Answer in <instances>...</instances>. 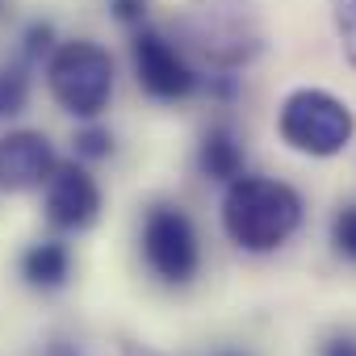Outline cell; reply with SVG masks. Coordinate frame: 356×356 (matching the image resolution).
Segmentation results:
<instances>
[{
	"mask_svg": "<svg viewBox=\"0 0 356 356\" xmlns=\"http://www.w3.org/2000/svg\"><path fill=\"white\" fill-rule=\"evenodd\" d=\"M22 277H26L34 289H59V285L72 277V252H67L63 243H55V239L26 248V256H22Z\"/></svg>",
	"mask_w": 356,
	"mask_h": 356,
	"instance_id": "obj_10",
	"label": "cell"
},
{
	"mask_svg": "<svg viewBox=\"0 0 356 356\" xmlns=\"http://www.w3.org/2000/svg\"><path fill=\"white\" fill-rule=\"evenodd\" d=\"M26 101H30V80L17 67H5V72H0V118L22 113Z\"/></svg>",
	"mask_w": 356,
	"mask_h": 356,
	"instance_id": "obj_11",
	"label": "cell"
},
{
	"mask_svg": "<svg viewBox=\"0 0 356 356\" xmlns=\"http://www.w3.org/2000/svg\"><path fill=\"white\" fill-rule=\"evenodd\" d=\"M113 13H118V22H126V26H143L147 0H113Z\"/></svg>",
	"mask_w": 356,
	"mask_h": 356,
	"instance_id": "obj_15",
	"label": "cell"
},
{
	"mask_svg": "<svg viewBox=\"0 0 356 356\" xmlns=\"http://www.w3.org/2000/svg\"><path fill=\"white\" fill-rule=\"evenodd\" d=\"M335 30H339L348 63L356 67V0H335Z\"/></svg>",
	"mask_w": 356,
	"mask_h": 356,
	"instance_id": "obj_12",
	"label": "cell"
},
{
	"mask_svg": "<svg viewBox=\"0 0 356 356\" xmlns=\"http://www.w3.org/2000/svg\"><path fill=\"white\" fill-rule=\"evenodd\" d=\"M331 243H335L339 256L356 260V206H348L343 214H335V222H331Z\"/></svg>",
	"mask_w": 356,
	"mask_h": 356,
	"instance_id": "obj_13",
	"label": "cell"
},
{
	"mask_svg": "<svg viewBox=\"0 0 356 356\" xmlns=\"http://www.w3.org/2000/svg\"><path fill=\"white\" fill-rule=\"evenodd\" d=\"M302 193L277 176H235L222 193V231L243 252H277L302 227Z\"/></svg>",
	"mask_w": 356,
	"mask_h": 356,
	"instance_id": "obj_1",
	"label": "cell"
},
{
	"mask_svg": "<svg viewBox=\"0 0 356 356\" xmlns=\"http://www.w3.org/2000/svg\"><path fill=\"white\" fill-rule=\"evenodd\" d=\"M181 42L210 67L235 72L264 51V22L252 0H193L176 17Z\"/></svg>",
	"mask_w": 356,
	"mask_h": 356,
	"instance_id": "obj_2",
	"label": "cell"
},
{
	"mask_svg": "<svg viewBox=\"0 0 356 356\" xmlns=\"http://www.w3.org/2000/svg\"><path fill=\"white\" fill-rule=\"evenodd\" d=\"M51 47V26H30L26 34V55H42Z\"/></svg>",
	"mask_w": 356,
	"mask_h": 356,
	"instance_id": "obj_16",
	"label": "cell"
},
{
	"mask_svg": "<svg viewBox=\"0 0 356 356\" xmlns=\"http://www.w3.org/2000/svg\"><path fill=\"white\" fill-rule=\"evenodd\" d=\"M47 218L59 231H88L101 218V185L80 163H55L47 176Z\"/></svg>",
	"mask_w": 356,
	"mask_h": 356,
	"instance_id": "obj_7",
	"label": "cell"
},
{
	"mask_svg": "<svg viewBox=\"0 0 356 356\" xmlns=\"http://www.w3.org/2000/svg\"><path fill=\"white\" fill-rule=\"evenodd\" d=\"M47 88L63 113L84 118V122L101 118L109 109V97H113L109 51L88 42V38H72V42L55 47V55L47 63Z\"/></svg>",
	"mask_w": 356,
	"mask_h": 356,
	"instance_id": "obj_4",
	"label": "cell"
},
{
	"mask_svg": "<svg viewBox=\"0 0 356 356\" xmlns=\"http://www.w3.org/2000/svg\"><path fill=\"white\" fill-rule=\"evenodd\" d=\"M143 260L163 285H189L202 268L197 227L181 206H151L143 218Z\"/></svg>",
	"mask_w": 356,
	"mask_h": 356,
	"instance_id": "obj_5",
	"label": "cell"
},
{
	"mask_svg": "<svg viewBox=\"0 0 356 356\" xmlns=\"http://www.w3.org/2000/svg\"><path fill=\"white\" fill-rule=\"evenodd\" d=\"M113 151V138H109V130H97V126H88V130H80L76 134V155H84V159H105Z\"/></svg>",
	"mask_w": 356,
	"mask_h": 356,
	"instance_id": "obj_14",
	"label": "cell"
},
{
	"mask_svg": "<svg viewBox=\"0 0 356 356\" xmlns=\"http://www.w3.org/2000/svg\"><path fill=\"white\" fill-rule=\"evenodd\" d=\"M130 55H134V76H138V88L155 101H185L197 92L202 76L189 67V59L181 55L168 34L143 26L130 42Z\"/></svg>",
	"mask_w": 356,
	"mask_h": 356,
	"instance_id": "obj_6",
	"label": "cell"
},
{
	"mask_svg": "<svg viewBox=\"0 0 356 356\" xmlns=\"http://www.w3.org/2000/svg\"><path fill=\"white\" fill-rule=\"evenodd\" d=\"M197 163H202L206 181H218V185H231L235 176H243V147L231 134V126H210L206 130L202 151H197Z\"/></svg>",
	"mask_w": 356,
	"mask_h": 356,
	"instance_id": "obj_9",
	"label": "cell"
},
{
	"mask_svg": "<svg viewBox=\"0 0 356 356\" xmlns=\"http://www.w3.org/2000/svg\"><path fill=\"white\" fill-rule=\"evenodd\" d=\"M222 356H243V352H222Z\"/></svg>",
	"mask_w": 356,
	"mask_h": 356,
	"instance_id": "obj_18",
	"label": "cell"
},
{
	"mask_svg": "<svg viewBox=\"0 0 356 356\" xmlns=\"http://www.w3.org/2000/svg\"><path fill=\"white\" fill-rule=\"evenodd\" d=\"M55 147L38 130H9L0 138V189L9 193H30L42 189L47 176L55 172Z\"/></svg>",
	"mask_w": 356,
	"mask_h": 356,
	"instance_id": "obj_8",
	"label": "cell"
},
{
	"mask_svg": "<svg viewBox=\"0 0 356 356\" xmlns=\"http://www.w3.org/2000/svg\"><path fill=\"white\" fill-rule=\"evenodd\" d=\"M277 134L289 151L310 155V159H331L339 155L352 134H356V113L348 101L331 97L327 88H298L281 101L277 113Z\"/></svg>",
	"mask_w": 356,
	"mask_h": 356,
	"instance_id": "obj_3",
	"label": "cell"
},
{
	"mask_svg": "<svg viewBox=\"0 0 356 356\" xmlns=\"http://www.w3.org/2000/svg\"><path fill=\"white\" fill-rule=\"evenodd\" d=\"M323 356H356V335H331L323 343Z\"/></svg>",
	"mask_w": 356,
	"mask_h": 356,
	"instance_id": "obj_17",
	"label": "cell"
}]
</instances>
